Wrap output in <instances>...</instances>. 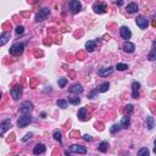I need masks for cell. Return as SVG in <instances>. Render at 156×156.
<instances>
[{
  "label": "cell",
  "instance_id": "obj_1",
  "mask_svg": "<svg viewBox=\"0 0 156 156\" xmlns=\"http://www.w3.org/2000/svg\"><path fill=\"white\" fill-rule=\"evenodd\" d=\"M23 50H24V44L23 43H15L11 48H10L9 53L14 56H18L23 53Z\"/></svg>",
  "mask_w": 156,
  "mask_h": 156
},
{
  "label": "cell",
  "instance_id": "obj_2",
  "mask_svg": "<svg viewBox=\"0 0 156 156\" xmlns=\"http://www.w3.org/2000/svg\"><path fill=\"white\" fill-rule=\"evenodd\" d=\"M10 94H11V96L14 98V100H20V98L22 96V94H23V88H22V85H20V84H17V85H14L12 88H11V90H10Z\"/></svg>",
  "mask_w": 156,
  "mask_h": 156
},
{
  "label": "cell",
  "instance_id": "obj_3",
  "mask_svg": "<svg viewBox=\"0 0 156 156\" xmlns=\"http://www.w3.org/2000/svg\"><path fill=\"white\" fill-rule=\"evenodd\" d=\"M33 109H34L33 104L31 101H23L20 106V112L23 113V115H29V113L33 111Z\"/></svg>",
  "mask_w": 156,
  "mask_h": 156
},
{
  "label": "cell",
  "instance_id": "obj_4",
  "mask_svg": "<svg viewBox=\"0 0 156 156\" xmlns=\"http://www.w3.org/2000/svg\"><path fill=\"white\" fill-rule=\"evenodd\" d=\"M31 122H32V116H31V115H23V116L18 117V119H17V127L24 128V127H27Z\"/></svg>",
  "mask_w": 156,
  "mask_h": 156
},
{
  "label": "cell",
  "instance_id": "obj_5",
  "mask_svg": "<svg viewBox=\"0 0 156 156\" xmlns=\"http://www.w3.org/2000/svg\"><path fill=\"white\" fill-rule=\"evenodd\" d=\"M69 7H70V11L71 14H78L81 11V9H82V3L79 1V0H72V1L69 3Z\"/></svg>",
  "mask_w": 156,
  "mask_h": 156
},
{
  "label": "cell",
  "instance_id": "obj_6",
  "mask_svg": "<svg viewBox=\"0 0 156 156\" xmlns=\"http://www.w3.org/2000/svg\"><path fill=\"white\" fill-rule=\"evenodd\" d=\"M50 15V9L49 7H43L39 10V12L35 15V21L37 22H41V21L46 20V17H48Z\"/></svg>",
  "mask_w": 156,
  "mask_h": 156
},
{
  "label": "cell",
  "instance_id": "obj_7",
  "mask_svg": "<svg viewBox=\"0 0 156 156\" xmlns=\"http://www.w3.org/2000/svg\"><path fill=\"white\" fill-rule=\"evenodd\" d=\"M69 151L70 153H73V154H82V155H85L87 154V148L83 147V145H78V144H73L69 148Z\"/></svg>",
  "mask_w": 156,
  "mask_h": 156
},
{
  "label": "cell",
  "instance_id": "obj_8",
  "mask_svg": "<svg viewBox=\"0 0 156 156\" xmlns=\"http://www.w3.org/2000/svg\"><path fill=\"white\" fill-rule=\"evenodd\" d=\"M93 10L95 14H105L107 10V5L105 3H95L93 4Z\"/></svg>",
  "mask_w": 156,
  "mask_h": 156
},
{
  "label": "cell",
  "instance_id": "obj_9",
  "mask_svg": "<svg viewBox=\"0 0 156 156\" xmlns=\"http://www.w3.org/2000/svg\"><path fill=\"white\" fill-rule=\"evenodd\" d=\"M136 22H137V26L140 29H147V27L149 26V20L144 16H138L136 18Z\"/></svg>",
  "mask_w": 156,
  "mask_h": 156
},
{
  "label": "cell",
  "instance_id": "obj_10",
  "mask_svg": "<svg viewBox=\"0 0 156 156\" xmlns=\"http://www.w3.org/2000/svg\"><path fill=\"white\" fill-rule=\"evenodd\" d=\"M10 127H11V121H10V118L4 119V121L1 122V124H0V136L4 137L5 132H6L7 129H10Z\"/></svg>",
  "mask_w": 156,
  "mask_h": 156
},
{
  "label": "cell",
  "instance_id": "obj_11",
  "mask_svg": "<svg viewBox=\"0 0 156 156\" xmlns=\"http://www.w3.org/2000/svg\"><path fill=\"white\" fill-rule=\"evenodd\" d=\"M119 34H121V37L123 39H126V40L131 39V37H132V32L129 31L128 27H126V26H123V27L119 28Z\"/></svg>",
  "mask_w": 156,
  "mask_h": 156
},
{
  "label": "cell",
  "instance_id": "obj_12",
  "mask_svg": "<svg viewBox=\"0 0 156 156\" xmlns=\"http://www.w3.org/2000/svg\"><path fill=\"white\" fill-rule=\"evenodd\" d=\"M139 89H140V83L134 81L132 83V98L133 99L139 98Z\"/></svg>",
  "mask_w": 156,
  "mask_h": 156
},
{
  "label": "cell",
  "instance_id": "obj_13",
  "mask_svg": "<svg viewBox=\"0 0 156 156\" xmlns=\"http://www.w3.org/2000/svg\"><path fill=\"white\" fill-rule=\"evenodd\" d=\"M113 73V69L112 67H102V69H100L99 70V72H98V75L100 76V77H107V76H111Z\"/></svg>",
  "mask_w": 156,
  "mask_h": 156
},
{
  "label": "cell",
  "instance_id": "obj_14",
  "mask_svg": "<svg viewBox=\"0 0 156 156\" xmlns=\"http://www.w3.org/2000/svg\"><path fill=\"white\" fill-rule=\"evenodd\" d=\"M122 49L126 51V53H128V54H132V53H134V50H136V45H134L133 43H131V41H126V43L123 44V46H122Z\"/></svg>",
  "mask_w": 156,
  "mask_h": 156
},
{
  "label": "cell",
  "instance_id": "obj_15",
  "mask_svg": "<svg viewBox=\"0 0 156 156\" xmlns=\"http://www.w3.org/2000/svg\"><path fill=\"white\" fill-rule=\"evenodd\" d=\"M69 90L71 92V93H73V94H81V93H83V87H82V84H79V83H76V84H73V85H71L70 88H69Z\"/></svg>",
  "mask_w": 156,
  "mask_h": 156
},
{
  "label": "cell",
  "instance_id": "obj_16",
  "mask_svg": "<svg viewBox=\"0 0 156 156\" xmlns=\"http://www.w3.org/2000/svg\"><path fill=\"white\" fill-rule=\"evenodd\" d=\"M88 110H87V107H81L79 110H78V118L81 119V121H87L88 117Z\"/></svg>",
  "mask_w": 156,
  "mask_h": 156
},
{
  "label": "cell",
  "instance_id": "obj_17",
  "mask_svg": "<svg viewBox=\"0 0 156 156\" xmlns=\"http://www.w3.org/2000/svg\"><path fill=\"white\" fill-rule=\"evenodd\" d=\"M45 150H46V148H45L44 144H37L33 149V154L34 155H41V154L45 153Z\"/></svg>",
  "mask_w": 156,
  "mask_h": 156
},
{
  "label": "cell",
  "instance_id": "obj_18",
  "mask_svg": "<svg viewBox=\"0 0 156 156\" xmlns=\"http://www.w3.org/2000/svg\"><path fill=\"white\" fill-rule=\"evenodd\" d=\"M10 37H11V33H10V32H3L1 33V37H0V45L4 46L9 41Z\"/></svg>",
  "mask_w": 156,
  "mask_h": 156
},
{
  "label": "cell",
  "instance_id": "obj_19",
  "mask_svg": "<svg viewBox=\"0 0 156 156\" xmlns=\"http://www.w3.org/2000/svg\"><path fill=\"white\" fill-rule=\"evenodd\" d=\"M119 124H121V127L123 129H127L129 126H131V117H129V116H124Z\"/></svg>",
  "mask_w": 156,
  "mask_h": 156
},
{
  "label": "cell",
  "instance_id": "obj_20",
  "mask_svg": "<svg viewBox=\"0 0 156 156\" xmlns=\"http://www.w3.org/2000/svg\"><path fill=\"white\" fill-rule=\"evenodd\" d=\"M127 12L128 14H134V12H137L138 11V5L136 3H129L127 5Z\"/></svg>",
  "mask_w": 156,
  "mask_h": 156
},
{
  "label": "cell",
  "instance_id": "obj_21",
  "mask_svg": "<svg viewBox=\"0 0 156 156\" xmlns=\"http://www.w3.org/2000/svg\"><path fill=\"white\" fill-rule=\"evenodd\" d=\"M95 41L94 40H88L85 43V48L88 50V53H93V51L95 50Z\"/></svg>",
  "mask_w": 156,
  "mask_h": 156
},
{
  "label": "cell",
  "instance_id": "obj_22",
  "mask_svg": "<svg viewBox=\"0 0 156 156\" xmlns=\"http://www.w3.org/2000/svg\"><path fill=\"white\" fill-rule=\"evenodd\" d=\"M147 127H148L149 131L154 129V127H155V119H154V117H151V116H148L147 117Z\"/></svg>",
  "mask_w": 156,
  "mask_h": 156
},
{
  "label": "cell",
  "instance_id": "obj_23",
  "mask_svg": "<svg viewBox=\"0 0 156 156\" xmlns=\"http://www.w3.org/2000/svg\"><path fill=\"white\" fill-rule=\"evenodd\" d=\"M148 59H149L150 61L156 60V40H155V43H154V46H153L151 51H150L149 55H148Z\"/></svg>",
  "mask_w": 156,
  "mask_h": 156
},
{
  "label": "cell",
  "instance_id": "obj_24",
  "mask_svg": "<svg viewBox=\"0 0 156 156\" xmlns=\"http://www.w3.org/2000/svg\"><path fill=\"white\" fill-rule=\"evenodd\" d=\"M98 150H99L100 153H106L107 150H109V143H107V142H101L100 144H99Z\"/></svg>",
  "mask_w": 156,
  "mask_h": 156
},
{
  "label": "cell",
  "instance_id": "obj_25",
  "mask_svg": "<svg viewBox=\"0 0 156 156\" xmlns=\"http://www.w3.org/2000/svg\"><path fill=\"white\" fill-rule=\"evenodd\" d=\"M133 110H134V106L132 105V104H128V105L126 106V109H124V116H131L133 113Z\"/></svg>",
  "mask_w": 156,
  "mask_h": 156
},
{
  "label": "cell",
  "instance_id": "obj_26",
  "mask_svg": "<svg viewBox=\"0 0 156 156\" xmlns=\"http://www.w3.org/2000/svg\"><path fill=\"white\" fill-rule=\"evenodd\" d=\"M56 105L61 109H67V106H69V101L64 100V99H59V100L56 101Z\"/></svg>",
  "mask_w": 156,
  "mask_h": 156
},
{
  "label": "cell",
  "instance_id": "obj_27",
  "mask_svg": "<svg viewBox=\"0 0 156 156\" xmlns=\"http://www.w3.org/2000/svg\"><path fill=\"white\" fill-rule=\"evenodd\" d=\"M67 101H69L70 104H72V105H78V104L81 102V99L78 96H69Z\"/></svg>",
  "mask_w": 156,
  "mask_h": 156
},
{
  "label": "cell",
  "instance_id": "obj_28",
  "mask_svg": "<svg viewBox=\"0 0 156 156\" xmlns=\"http://www.w3.org/2000/svg\"><path fill=\"white\" fill-rule=\"evenodd\" d=\"M109 87H110L109 82H104V83H101V84L99 85V92H100V93H105V92H107Z\"/></svg>",
  "mask_w": 156,
  "mask_h": 156
},
{
  "label": "cell",
  "instance_id": "obj_29",
  "mask_svg": "<svg viewBox=\"0 0 156 156\" xmlns=\"http://www.w3.org/2000/svg\"><path fill=\"white\" fill-rule=\"evenodd\" d=\"M137 156H150V151H149V149L148 148H142L138 151Z\"/></svg>",
  "mask_w": 156,
  "mask_h": 156
},
{
  "label": "cell",
  "instance_id": "obj_30",
  "mask_svg": "<svg viewBox=\"0 0 156 156\" xmlns=\"http://www.w3.org/2000/svg\"><path fill=\"white\" fill-rule=\"evenodd\" d=\"M53 137H54V139H55V140H58L59 143H61V142H62V134H61V132H60V131H58V129H56V131H54Z\"/></svg>",
  "mask_w": 156,
  "mask_h": 156
},
{
  "label": "cell",
  "instance_id": "obj_31",
  "mask_svg": "<svg viewBox=\"0 0 156 156\" xmlns=\"http://www.w3.org/2000/svg\"><path fill=\"white\" fill-rule=\"evenodd\" d=\"M67 83H69V79H67V78H59V81H58V84H59L60 88H65Z\"/></svg>",
  "mask_w": 156,
  "mask_h": 156
},
{
  "label": "cell",
  "instance_id": "obj_32",
  "mask_svg": "<svg viewBox=\"0 0 156 156\" xmlns=\"http://www.w3.org/2000/svg\"><path fill=\"white\" fill-rule=\"evenodd\" d=\"M121 129H122L121 124H113V126L111 127V129H110V132H111V134H115V133L121 131Z\"/></svg>",
  "mask_w": 156,
  "mask_h": 156
},
{
  "label": "cell",
  "instance_id": "obj_33",
  "mask_svg": "<svg viewBox=\"0 0 156 156\" xmlns=\"http://www.w3.org/2000/svg\"><path fill=\"white\" fill-rule=\"evenodd\" d=\"M127 69H128V65H126V64H117L116 65L117 71H126Z\"/></svg>",
  "mask_w": 156,
  "mask_h": 156
},
{
  "label": "cell",
  "instance_id": "obj_34",
  "mask_svg": "<svg viewBox=\"0 0 156 156\" xmlns=\"http://www.w3.org/2000/svg\"><path fill=\"white\" fill-rule=\"evenodd\" d=\"M16 33L17 34H23L24 33V27L23 26H17L16 27Z\"/></svg>",
  "mask_w": 156,
  "mask_h": 156
},
{
  "label": "cell",
  "instance_id": "obj_35",
  "mask_svg": "<svg viewBox=\"0 0 156 156\" xmlns=\"http://www.w3.org/2000/svg\"><path fill=\"white\" fill-rule=\"evenodd\" d=\"M32 137H33V134L29 132V133H27V134H26V136L22 138V142H28V140H29L31 138H32Z\"/></svg>",
  "mask_w": 156,
  "mask_h": 156
},
{
  "label": "cell",
  "instance_id": "obj_36",
  "mask_svg": "<svg viewBox=\"0 0 156 156\" xmlns=\"http://www.w3.org/2000/svg\"><path fill=\"white\" fill-rule=\"evenodd\" d=\"M99 92V89H94V90H93L92 93H90V94L89 95H88V98H90V99H93V98H95V95H96V93Z\"/></svg>",
  "mask_w": 156,
  "mask_h": 156
},
{
  "label": "cell",
  "instance_id": "obj_37",
  "mask_svg": "<svg viewBox=\"0 0 156 156\" xmlns=\"http://www.w3.org/2000/svg\"><path fill=\"white\" fill-rule=\"evenodd\" d=\"M83 139L87 140V142H92V140H93V138L89 136V134H84V136H83Z\"/></svg>",
  "mask_w": 156,
  "mask_h": 156
},
{
  "label": "cell",
  "instance_id": "obj_38",
  "mask_svg": "<svg viewBox=\"0 0 156 156\" xmlns=\"http://www.w3.org/2000/svg\"><path fill=\"white\" fill-rule=\"evenodd\" d=\"M154 144H155V147H154V153L156 154V139H155V142H154Z\"/></svg>",
  "mask_w": 156,
  "mask_h": 156
},
{
  "label": "cell",
  "instance_id": "obj_39",
  "mask_svg": "<svg viewBox=\"0 0 156 156\" xmlns=\"http://www.w3.org/2000/svg\"><path fill=\"white\" fill-rule=\"evenodd\" d=\"M41 117L45 118V117H46V113H45V112H41Z\"/></svg>",
  "mask_w": 156,
  "mask_h": 156
},
{
  "label": "cell",
  "instance_id": "obj_40",
  "mask_svg": "<svg viewBox=\"0 0 156 156\" xmlns=\"http://www.w3.org/2000/svg\"><path fill=\"white\" fill-rule=\"evenodd\" d=\"M116 4H117V5H118V6H121V5H122V4H123V3H122V1H116Z\"/></svg>",
  "mask_w": 156,
  "mask_h": 156
},
{
  "label": "cell",
  "instance_id": "obj_41",
  "mask_svg": "<svg viewBox=\"0 0 156 156\" xmlns=\"http://www.w3.org/2000/svg\"><path fill=\"white\" fill-rule=\"evenodd\" d=\"M16 156H18V155H16Z\"/></svg>",
  "mask_w": 156,
  "mask_h": 156
}]
</instances>
